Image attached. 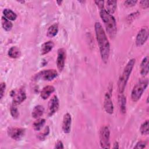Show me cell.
<instances>
[{
	"label": "cell",
	"instance_id": "obj_1",
	"mask_svg": "<svg viewBox=\"0 0 149 149\" xmlns=\"http://www.w3.org/2000/svg\"><path fill=\"white\" fill-rule=\"evenodd\" d=\"M94 27L101 59L104 63H107L108 61L110 52V45L108 39L102 26L99 22L95 23Z\"/></svg>",
	"mask_w": 149,
	"mask_h": 149
},
{
	"label": "cell",
	"instance_id": "obj_2",
	"mask_svg": "<svg viewBox=\"0 0 149 149\" xmlns=\"http://www.w3.org/2000/svg\"><path fill=\"white\" fill-rule=\"evenodd\" d=\"M100 15L109 36L112 38H114L117 32L116 23L114 17L104 9L100 10Z\"/></svg>",
	"mask_w": 149,
	"mask_h": 149
},
{
	"label": "cell",
	"instance_id": "obj_3",
	"mask_svg": "<svg viewBox=\"0 0 149 149\" xmlns=\"http://www.w3.org/2000/svg\"><path fill=\"white\" fill-rule=\"evenodd\" d=\"M135 62L136 60L134 59H132L129 60V61L127 62L126 66L125 67L122 73L119 78L118 82V91L120 94H122L125 90V87L132 73Z\"/></svg>",
	"mask_w": 149,
	"mask_h": 149
},
{
	"label": "cell",
	"instance_id": "obj_4",
	"mask_svg": "<svg viewBox=\"0 0 149 149\" xmlns=\"http://www.w3.org/2000/svg\"><path fill=\"white\" fill-rule=\"evenodd\" d=\"M148 84V80L147 79H141L137 83V84H136L131 93V98L133 101L137 102L139 101L147 87Z\"/></svg>",
	"mask_w": 149,
	"mask_h": 149
},
{
	"label": "cell",
	"instance_id": "obj_5",
	"mask_svg": "<svg viewBox=\"0 0 149 149\" xmlns=\"http://www.w3.org/2000/svg\"><path fill=\"white\" fill-rule=\"evenodd\" d=\"M110 131L108 126H104L100 132V146L103 148H110Z\"/></svg>",
	"mask_w": 149,
	"mask_h": 149
},
{
	"label": "cell",
	"instance_id": "obj_6",
	"mask_svg": "<svg viewBox=\"0 0 149 149\" xmlns=\"http://www.w3.org/2000/svg\"><path fill=\"white\" fill-rule=\"evenodd\" d=\"M58 76V72L55 69H51L44 70L36 74L34 78L36 80H42L45 81H51L56 78Z\"/></svg>",
	"mask_w": 149,
	"mask_h": 149
},
{
	"label": "cell",
	"instance_id": "obj_7",
	"mask_svg": "<svg viewBox=\"0 0 149 149\" xmlns=\"http://www.w3.org/2000/svg\"><path fill=\"white\" fill-rule=\"evenodd\" d=\"M14 104H19L23 102L26 98V94L24 88H19L13 90L10 93Z\"/></svg>",
	"mask_w": 149,
	"mask_h": 149
},
{
	"label": "cell",
	"instance_id": "obj_8",
	"mask_svg": "<svg viewBox=\"0 0 149 149\" xmlns=\"http://www.w3.org/2000/svg\"><path fill=\"white\" fill-rule=\"evenodd\" d=\"M148 29L147 27H143L137 33L136 38V44L138 47L143 45L148 37Z\"/></svg>",
	"mask_w": 149,
	"mask_h": 149
},
{
	"label": "cell",
	"instance_id": "obj_9",
	"mask_svg": "<svg viewBox=\"0 0 149 149\" xmlns=\"http://www.w3.org/2000/svg\"><path fill=\"white\" fill-rule=\"evenodd\" d=\"M25 130L23 128L12 127L8 129V134L15 140H20L24 135Z\"/></svg>",
	"mask_w": 149,
	"mask_h": 149
},
{
	"label": "cell",
	"instance_id": "obj_10",
	"mask_svg": "<svg viewBox=\"0 0 149 149\" xmlns=\"http://www.w3.org/2000/svg\"><path fill=\"white\" fill-rule=\"evenodd\" d=\"M59 107V100L56 95H54L49 101L48 105V115L52 116L58 110Z\"/></svg>",
	"mask_w": 149,
	"mask_h": 149
},
{
	"label": "cell",
	"instance_id": "obj_11",
	"mask_svg": "<svg viewBox=\"0 0 149 149\" xmlns=\"http://www.w3.org/2000/svg\"><path fill=\"white\" fill-rule=\"evenodd\" d=\"M66 59V51L63 48H59L58 50L56 65L59 72H62L65 66Z\"/></svg>",
	"mask_w": 149,
	"mask_h": 149
},
{
	"label": "cell",
	"instance_id": "obj_12",
	"mask_svg": "<svg viewBox=\"0 0 149 149\" xmlns=\"http://www.w3.org/2000/svg\"><path fill=\"white\" fill-rule=\"evenodd\" d=\"M104 107L107 113L109 114H112L113 112V105L112 101L111 98V94L109 92H107L105 95Z\"/></svg>",
	"mask_w": 149,
	"mask_h": 149
},
{
	"label": "cell",
	"instance_id": "obj_13",
	"mask_svg": "<svg viewBox=\"0 0 149 149\" xmlns=\"http://www.w3.org/2000/svg\"><path fill=\"white\" fill-rule=\"evenodd\" d=\"M72 124L71 115L69 113L64 115L62 121V130L65 133H69L70 132Z\"/></svg>",
	"mask_w": 149,
	"mask_h": 149
},
{
	"label": "cell",
	"instance_id": "obj_14",
	"mask_svg": "<svg viewBox=\"0 0 149 149\" xmlns=\"http://www.w3.org/2000/svg\"><path fill=\"white\" fill-rule=\"evenodd\" d=\"M55 91V88L54 86L48 85L45 87H44L40 92V95L41 97L44 99L46 100L47 99L52 93H53Z\"/></svg>",
	"mask_w": 149,
	"mask_h": 149
},
{
	"label": "cell",
	"instance_id": "obj_15",
	"mask_svg": "<svg viewBox=\"0 0 149 149\" xmlns=\"http://www.w3.org/2000/svg\"><path fill=\"white\" fill-rule=\"evenodd\" d=\"M148 73V57H144L140 64V74L143 76H146Z\"/></svg>",
	"mask_w": 149,
	"mask_h": 149
},
{
	"label": "cell",
	"instance_id": "obj_16",
	"mask_svg": "<svg viewBox=\"0 0 149 149\" xmlns=\"http://www.w3.org/2000/svg\"><path fill=\"white\" fill-rule=\"evenodd\" d=\"M54 47V43L52 41H48L42 44L41 48V54L45 55L49 52Z\"/></svg>",
	"mask_w": 149,
	"mask_h": 149
},
{
	"label": "cell",
	"instance_id": "obj_17",
	"mask_svg": "<svg viewBox=\"0 0 149 149\" xmlns=\"http://www.w3.org/2000/svg\"><path fill=\"white\" fill-rule=\"evenodd\" d=\"M44 108L43 106L41 105H37L34 107V108L32 111V113H31L32 117H33L35 119L40 118L44 113Z\"/></svg>",
	"mask_w": 149,
	"mask_h": 149
},
{
	"label": "cell",
	"instance_id": "obj_18",
	"mask_svg": "<svg viewBox=\"0 0 149 149\" xmlns=\"http://www.w3.org/2000/svg\"><path fill=\"white\" fill-rule=\"evenodd\" d=\"M106 9H105L108 13L112 14L114 13L117 6L116 1H107L106 2Z\"/></svg>",
	"mask_w": 149,
	"mask_h": 149
},
{
	"label": "cell",
	"instance_id": "obj_19",
	"mask_svg": "<svg viewBox=\"0 0 149 149\" xmlns=\"http://www.w3.org/2000/svg\"><path fill=\"white\" fill-rule=\"evenodd\" d=\"M20 55L21 52L20 49L16 46L10 47L8 51V55L12 58H17L20 56Z\"/></svg>",
	"mask_w": 149,
	"mask_h": 149
},
{
	"label": "cell",
	"instance_id": "obj_20",
	"mask_svg": "<svg viewBox=\"0 0 149 149\" xmlns=\"http://www.w3.org/2000/svg\"><path fill=\"white\" fill-rule=\"evenodd\" d=\"M3 14L4 17L9 20H15L17 17L16 14L10 9H4L3 10Z\"/></svg>",
	"mask_w": 149,
	"mask_h": 149
},
{
	"label": "cell",
	"instance_id": "obj_21",
	"mask_svg": "<svg viewBox=\"0 0 149 149\" xmlns=\"http://www.w3.org/2000/svg\"><path fill=\"white\" fill-rule=\"evenodd\" d=\"M58 32V26L57 24H54L50 26L47 30V36L49 37H55Z\"/></svg>",
	"mask_w": 149,
	"mask_h": 149
},
{
	"label": "cell",
	"instance_id": "obj_22",
	"mask_svg": "<svg viewBox=\"0 0 149 149\" xmlns=\"http://www.w3.org/2000/svg\"><path fill=\"white\" fill-rule=\"evenodd\" d=\"M1 22H2V27L5 30L8 31L12 29V28L13 27V24H12V22H10V20H8L4 16H2Z\"/></svg>",
	"mask_w": 149,
	"mask_h": 149
},
{
	"label": "cell",
	"instance_id": "obj_23",
	"mask_svg": "<svg viewBox=\"0 0 149 149\" xmlns=\"http://www.w3.org/2000/svg\"><path fill=\"white\" fill-rule=\"evenodd\" d=\"M45 123V119L43 118H38L34 123H33V128L35 130L38 131L41 129Z\"/></svg>",
	"mask_w": 149,
	"mask_h": 149
},
{
	"label": "cell",
	"instance_id": "obj_24",
	"mask_svg": "<svg viewBox=\"0 0 149 149\" xmlns=\"http://www.w3.org/2000/svg\"><path fill=\"white\" fill-rule=\"evenodd\" d=\"M119 104L120 108V111L122 113H125L126 112V99L123 95H120L119 97Z\"/></svg>",
	"mask_w": 149,
	"mask_h": 149
},
{
	"label": "cell",
	"instance_id": "obj_25",
	"mask_svg": "<svg viewBox=\"0 0 149 149\" xmlns=\"http://www.w3.org/2000/svg\"><path fill=\"white\" fill-rule=\"evenodd\" d=\"M140 132L142 134L147 135L148 134V120H146L141 125L140 129Z\"/></svg>",
	"mask_w": 149,
	"mask_h": 149
},
{
	"label": "cell",
	"instance_id": "obj_26",
	"mask_svg": "<svg viewBox=\"0 0 149 149\" xmlns=\"http://www.w3.org/2000/svg\"><path fill=\"white\" fill-rule=\"evenodd\" d=\"M49 133V127L48 126H47L44 130L41 132L40 133H39L37 136V137L39 140H44L45 139V137L48 135Z\"/></svg>",
	"mask_w": 149,
	"mask_h": 149
},
{
	"label": "cell",
	"instance_id": "obj_27",
	"mask_svg": "<svg viewBox=\"0 0 149 149\" xmlns=\"http://www.w3.org/2000/svg\"><path fill=\"white\" fill-rule=\"evenodd\" d=\"M10 112L14 119H17L19 117V112L17 109V108L15 106H12L10 108Z\"/></svg>",
	"mask_w": 149,
	"mask_h": 149
},
{
	"label": "cell",
	"instance_id": "obj_28",
	"mask_svg": "<svg viewBox=\"0 0 149 149\" xmlns=\"http://www.w3.org/2000/svg\"><path fill=\"white\" fill-rule=\"evenodd\" d=\"M5 88H6V84L4 82H1L0 84V98L1 100L2 98L5 91Z\"/></svg>",
	"mask_w": 149,
	"mask_h": 149
},
{
	"label": "cell",
	"instance_id": "obj_29",
	"mask_svg": "<svg viewBox=\"0 0 149 149\" xmlns=\"http://www.w3.org/2000/svg\"><path fill=\"white\" fill-rule=\"evenodd\" d=\"M147 143L144 141H139L134 146V148H144L146 147Z\"/></svg>",
	"mask_w": 149,
	"mask_h": 149
},
{
	"label": "cell",
	"instance_id": "obj_30",
	"mask_svg": "<svg viewBox=\"0 0 149 149\" xmlns=\"http://www.w3.org/2000/svg\"><path fill=\"white\" fill-rule=\"evenodd\" d=\"M140 5L143 9H147L149 6V1H141L140 2Z\"/></svg>",
	"mask_w": 149,
	"mask_h": 149
},
{
	"label": "cell",
	"instance_id": "obj_31",
	"mask_svg": "<svg viewBox=\"0 0 149 149\" xmlns=\"http://www.w3.org/2000/svg\"><path fill=\"white\" fill-rule=\"evenodd\" d=\"M137 3V1H132V0H128L125 1L124 3L126 6H129V7H132L136 3Z\"/></svg>",
	"mask_w": 149,
	"mask_h": 149
},
{
	"label": "cell",
	"instance_id": "obj_32",
	"mask_svg": "<svg viewBox=\"0 0 149 149\" xmlns=\"http://www.w3.org/2000/svg\"><path fill=\"white\" fill-rule=\"evenodd\" d=\"M95 3L99 7L100 10L104 9V1H95Z\"/></svg>",
	"mask_w": 149,
	"mask_h": 149
},
{
	"label": "cell",
	"instance_id": "obj_33",
	"mask_svg": "<svg viewBox=\"0 0 149 149\" xmlns=\"http://www.w3.org/2000/svg\"><path fill=\"white\" fill-rule=\"evenodd\" d=\"M55 148H63L64 147H63V144L62 142L61 141H60V140H58L55 143Z\"/></svg>",
	"mask_w": 149,
	"mask_h": 149
},
{
	"label": "cell",
	"instance_id": "obj_34",
	"mask_svg": "<svg viewBox=\"0 0 149 149\" xmlns=\"http://www.w3.org/2000/svg\"><path fill=\"white\" fill-rule=\"evenodd\" d=\"M113 148H119V144H118V142H115L113 144Z\"/></svg>",
	"mask_w": 149,
	"mask_h": 149
},
{
	"label": "cell",
	"instance_id": "obj_35",
	"mask_svg": "<svg viewBox=\"0 0 149 149\" xmlns=\"http://www.w3.org/2000/svg\"><path fill=\"white\" fill-rule=\"evenodd\" d=\"M62 2V1H57V3H58V5H61V3Z\"/></svg>",
	"mask_w": 149,
	"mask_h": 149
}]
</instances>
